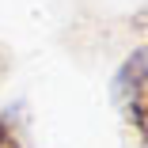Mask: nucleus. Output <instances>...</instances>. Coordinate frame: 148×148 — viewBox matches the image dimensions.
Masks as SVG:
<instances>
[{"label": "nucleus", "mask_w": 148, "mask_h": 148, "mask_svg": "<svg viewBox=\"0 0 148 148\" xmlns=\"http://www.w3.org/2000/svg\"><path fill=\"white\" fill-rule=\"evenodd\" d=\"M114 99L140 148H148V46L133 49L114 76Z\"/></svg>", "instance_id": "1"}, {"label": "nucleus", "mask_w": 148, "mask_h": 148, "mask_svg": "<svg viewBox=\"0 0 148 148\" xmlns=\"http://www.w3.org/2000/svg\"><path fill=\"white\" fill-rule=\"evenodd\" d=\"M0 148H23V144H19V137L12 133V125L4 122V118H0Z\"/></svg>", "instance_id": "2"}]
</instances>
